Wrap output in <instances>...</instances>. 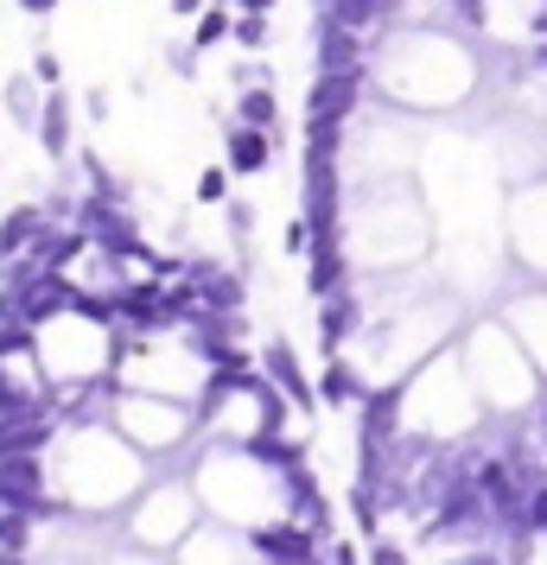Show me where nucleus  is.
<instances>
[{"instance_id":"a878e982","label":"nucleus","mask_w":547,"mask_h":565,"mask_svg":"<svg viewBox=\"0 0 547 565\" xmlns=\"http://www.w3.org/2000/svg\"><path fill=\"white\" fill-rule=\"evenodd\" d=\"M281 0H235V13H255V20H274Z\"/></svg>"},{"instance_id":"f257e3e1","label":"nucleus","mask_w":547,"mask_h":565,"mask_svg":"<svg viewBox=\"0 0 547 565\" xmlns=\"http://www.w3.org/2000/svg\"><path fill=\"white\" fill-rule=\"evenodd\" d=\"M122 534H128V546H147L159 559H172L185 540L198 534V489H191V477H154L134 495Z\"/></svg>"},{"instance_id":"39448f33","label":"nucleus","mask_w":547,"mask_h":565,"mask_svg":"<svg viewBox=\"0 0 547 565\" xmlns=\"http://www.w3.org/2000/svg\"><path fill=\"white\" fill-rule=\"evenodd\" d=\"M249 546H255V559H261V565H299V559H318L313 527H299L293 514L255 521V527H249Z\"/></svg>"},{"instance_id":"6ab92c4d","label":"nucleus","mask_w":547,"mask_h":565,"mask_svg":"<svg viewBox=\"0 0 547 565\" xmlns=\"http://www.w3.org/2000/svg\"><path fill=\"white\" fill-rule=\"evenodd\" d=\"M230 166H204L198 172V204H230Z\"/></svg>"},{"instance_id":"c85d7f7f","label":"nucleus","mask_w":547,"mask_h":565,"mask_svg":"<svg viewBox=\"0 0 547 565\" xmlns=\"http://www.w3.org/2000/svg\"><path fill=\"white\" fill-rule=\"evenodd\" d=\"M0 115H7V108H0Z\"/></svg>"},{"instance_id":"a211bd4d","label":"nucleus","mask_w":547,"mask_h":565,"mask_svg":"<svg viewBox=\"0 0 547 565\" xmlns=\"http://www.w3.org/2000/svg\"><path fill=\"white\" fill-rule=\"evenodd\" d=\"M32 83H39L45 96H57V89H64V57H57L52 45H39V52H32Z\"/></svg>"},{"instance_id":"9b49d317","label":"nucleus","mask_w":547,"mask_h":565,"mask_svg":"<svg viewBox=\"0 0 547 565\" xmlns=\"http://www.w3.org/2000/svg\"><path fill=\"white\" fill-rule=\"evenodd\" d=\"M306 286H313L318 299H332V292H344V248H338V235H325V242H313V274H306Z\"/></svg>"},{"instance_id":"393cba45","label":"nucleus","mask_w":547,"mask_h":565,"mask_svg":"<svg viewBox=\"0 0 547 565\" xmlns=\"http://www.w3.org/2000/svg\"><path fill=\"white\" fill-rule=\"evenodd\" d=\"M369 565H408V553H401V546H389V540H382V546L369 553Z\"/></svg>"},{"instance_id":"7ed1b4c3","label":"nucleus","mask_w":547,"mask_h":565,"mask_svg":"<svg viewBox=\"0 0 547 565\" xmlns=\"http://www.w3.org/2000/svg\"><path fill=\"white\" fill-rule=\"evenodd\" d=\"M0 509L32 514V521H71V509L52 489L45 458H0Z\"/></svg>"},{"instance_id":"f8f14e48","label":"nucleus","mask_w":547,"mask_h":565,"mask_svg":"<svg viewBox=\"0 0 547 565\" xmlns=\"http://www.w3.org/2000/svg\"><path fill=\"white\" fill-rule=\"evenodd\" d=\"M350 331H357V306H350V292H332V299H325V311H318V343L338 356Z\"/></svg>"},{"instance_id":"bb28decb","label":"nucleus","mask_w":547,"mask_h":565,"mask_svg":"<svg viewBox=\"0 0 547 565\" xmlns=\"http://www.w3.org/2000/svg\"><path fill=\"white\" fill-rule=\"evenodd\" d=\"M0 565H32L27 553H0Z\"/></svg>"},{"instance_id":"423d86ee","label":"nucleus","mask_w":547,"mask_h":565,"mask_svg":"<svg viewBox=\"0 0 547 565\" xmlns=\"http://www.w3.org/2000/svg\"><path fill=\"white\" fill-rule=\"evenodd\" d=\"M274 147H281V134H261V128H242V121H223V166H230V179H261V172H274Z\"/></svg>"},{"instance_id":"aec40b11","label":"nucleus","mask_w":547,"mask_h":565,"mask_svg":"<svg viewBox=\"0 0 547 565\" xmlns=\"http://www.w3.org/2000/svg\"><path fill=\"white\" fill-rule=\"evenodd\" d=\"M313 242H318V235H313V223H306V216H293L287 235H281V248H287V255H313Z\"/></svg>"},{"instance_id":"2eb2a0df","label":"nucleus","mask_w":547,"mask_h":565,"mask_svg":"<svg viewBox=\"0 0 547 565\" xmlns=\"http://www.w3.org/2000/svg\"><path fill=\"white\" fill-rule=\"evenodd\" d=\"M235 32V7H210L204 20H198V26H191V52L204 57L210 45H223V39H230Z\"/></svg>"},{"instance_id":"4468645a","label":"nucleus","mask_w":547,"mask_h":565,"mask_svg":"<svg viewBox=\"0 0 547 565\" xmlns=\"http://www.w3.org/2000/svg\"><path fill=\"white\" fill-rule=\"evenodd\" d=\"M0 108H7L13 121H39V108H45V89L32 83V71L7 77V89H0Z\"/></svg>"},{"instance_id":"ddd939ff","label":"nucleus","mask_w":547,"mask_h":565,"mask_svg":"<svg viewBox=\"0 0 547 565\" xmlns=\"http://www.w3.org/2000/svg\"><path fill=\"white\" fill-rule=\"evenodd\" d=\"M357 394H364L357 369H350L344 356H332V362H325V375H318V407H350Z\"/></svg>"},{"instance_id":"9d476101","label":"nucleus","mask_w":547,"mask_h":565,"mask_svg":"<svg viewBox=\"0 0 547 565\" xmlns=\"http://www.w3.org/2000/svg\"><path fill=\"white\" fill-rule=\"evenodd\" d=\"M235 121L242 128H261V134H281V96H274V83L235 89Z\"/></svg>"},{"instance_id":"6e6552de","label":"nucleus","mask_w":547,"mask_h":565,"mask_svg":"<svg viewBox=\"0 0 547 565\" xmlns=\"http://www.w3.org/2000/svg\"><path fill=\"white\" fill-rule=\"evenodd\" d=\"M350 108H357V71H318L313 96H306V115L318 128H338V121H350Z\"/></svg>"},{"instance_id":"cd10ccee","label":"nucleus","mask_w":547,"mask_h":565,"mask_svg":"<svg viewBox=\"0 0 547 565\" xmlns=\"http://www.w3.org/2000/svg\"><path fill=\"white\" fill-rule=\"evenodd\" d=\"M210 7H235V0H210Z\"/></svg>"},{"instance_id":"4be33fe9","label":"nucleus","mask_w":547,"mask_h":565,"mask_svg":"<svg viewBox=\"0 0 547 565\" xmlns=\"http://www.w3.org/2000/svg\"><path fill=\"white\" fill-rule=\"evenodd\" d=\"M210 13V0H172V20H185V26H198Z\"/></svg>"},{"instance_id":"5701e85b","label":"nucleus","mask_w":547,"mask_h":565,"mask_svg":"<svg viewBox=\"0 0 547 565\" xmlns=\"http://www.w3.org/2000/svg\"><path fill=\"white\" fill-rule=\"evenodd\" d=\"M13 7H20L27 20H52V13H57V7H64V0H13Z\"/></svg>"},{"instance_id":"1a4fd4ad","label":"nucleus","mask_w":547,"mask_h":565,"mask_svg":"<svg viewBox=\"0 0 547 565\" xmlns=\"http://www.w3.org/2000/svg\"><path fill=\"white\" fill-rule=\"evenodd\" d=\"M32 134H39V147H45V159H52V166H64V159L77 153V121H71V96H64V89H57V96H45V108H39Z\"/></svg>"},{"instance_id":"f3484780","label":"nucleus","mask_w":547,"mask_h":565,"mask_svg":"<svg viewBox=\"0 0 547 565\" xmlns=\"http://www.w3.org/2000/svg\"><path fill=\"white\" fill-rule=\"evenodd\" d=\"M267 39H274V20H255V13H235L230 45H242V52H267Z\"/></svg>"},{"instance_id":"dca6fc26","label":"nucleus","mask_w":547,"mask_h":565,"mask_svg":"<svg viewBox=\"0 0 547 565\" xmlns=\"http://www.w3.org/2000/svg\"><path fill=\"white\" fill-rule=\"evenodd\" d=\"M32 514H13V509H0V553H32Z\"/></svg>"},{"instance_id":"b1692460","label":"nucleus","mask_w":547,"mask_h":565,"mask_svg":"<svg viewBox=\"0 0 547 565\" xmlns=\"http://www.w3.org/2000/svg\"><path fill=\"white\" fill-rule=\"evenodd\" d=\"M332 565H364V553H357L350 540H332Z\"/></svg>"},{"instance_id":"0eeeda50","label":"nucleus","mask_w":547,"mask_h":565,"mask_svg":"<svg viewBox=\"0 0 547 565\" xmlns=\"http://www.w3.org/2000/svg\"><path fill=\"white\" fill-rule=\"evenodd\" d=\"M261 375L287 394V407H299V413L318 407V387L306 382V369H299V356H293L287 337H267V343H261Z\"/></svg>"},{"instance_id":"412c9836","label":"nucleus","mask_w":547,"mask_h":565,"mask_svg":"<svg viewBox=\"0 0 547 565\" xmlns=\"http://www.w3.org/2000/svg\"><path fill=\"white\" fill-rule=\"evenodd\" d=\"M103 565H166V559H159V553H147V546H128V540H122Z\"/></svg>"},{"instance_id":"f03ea898","label":"nucleus","mask_w":547,"mask_h":565,"mask_svg":"<svg viewBox=\"0 0 547 565\" xmlns=\"http://www.w3.org/2000/svg\"><path fill=\"white\" fill-rule=\"evenodd\" d=\"M108 426L128 438L140 458H166V451H185V445L198 438V407L159 401V394H115Z\"/></svg>"},{"instance_id":"20e7f679","label":"nucleus","mask_w":547,"mask_h":565,"mask_svg":"<svg viewBox=\"0 0 547 565\" xmlns=\"http://www.w3.org/2000/svg\"><path fill=\"white\" fill-rule=\"evenodd\" d=\"M179 565H261L255 546L230 521H198V534L179 546Z\"/></svg>"}]
</instances>
